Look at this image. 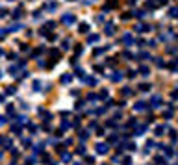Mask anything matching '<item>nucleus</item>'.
I'll list each match as a JSON object with an SVG mask.
<instances>
[{
	"label": "nucleus",
	"instance_id": "4",
	"mask_svg": "<svg viewBox=\"0 0 178 165\" xmlns=\"http://www.w3.org/2000/svg\"><path fill=\"white\" fill-rule=\"evenodd\" d=\"M171 15H172V17H178V9H176V8L171 9Z\"/></svg>",
	"mask_w": 178,
	"mask_h": 165
},
{
	"label": "nucleus",
	"instance_id": "3",
	"mask_svg": "<svg viewBox=\"0 0 178 165\" xmlns=\"http://www.w3.org/2000/svg\"><path fill=\"white\" fill-rule=\"evenodd\" d=\"M80 32H87V24H80Z\"/></svg>",
	"mask_w": 178,
	"mask_h": 165
},
{
	"label": "nucleus",
	"instance_id": "1",
	"mask_svg": "<svg viewBox=\"0 0 178 165\" xmlns=\"http://www.w3.org/2000/svg\"><path fill=\"white\" fill-rule=\"evenodd\" d=\"M61 21H63L65 24H73V22H74V15L67 13V15H63V19H61Z\"/></svg>",
	"mask_w": 178,
	"mask_h": 165
},
{
	"label": "nucleus",
	"instance_id": "2",
	"mask_svg": "<svg viewBox=\"0 0 178 165\" xmlns=\"http://www.w3.org/2000/svg\"><path fill=\"white\" fill-rule=\"evenodd\" d=\"M98 41V36H89V43H96Z\"/></svg>",
	"mask_w": 178,
	"mask_h": 165
}]
</instances>
